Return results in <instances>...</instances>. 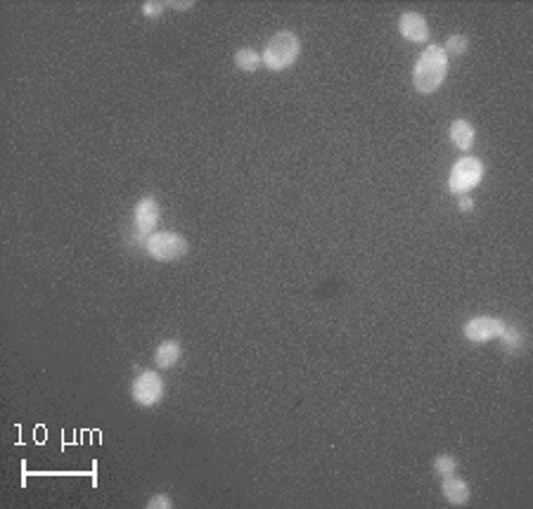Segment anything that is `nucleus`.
<instances>
[{"instance_id": "1", "label": "nucleus", "mask_w": 533, "mask_h": 509, "mask_svg": "<svg viewBox=\"0 0 533 509\" xmlns=\"http://www.w3.org/2000/svg\"><path fill=\"white\" fill-rule=\"evenodd\" d=\"M446 73H448V55L443 53V48L441 46L425 48V53L415 62V71H412L415 91L420 95L436 93L441 88L443 78H446Z\"/></svg>"}, {"instance_id": "2", "label": "nucleus", "mask_w": 533, "mask_h": 509, "mask_svg": "<svg viewBox=\"0 0 533 509\" xmlns=\"http://www.w3.org/2000/svg\"><path fill=\"white\" fill-rule=\"evenodd\" d=\"M299 53H301V43L296 38V34L280 31L268 41L261 60L270 71H285L299 60Z\"/></svg>"}, {"instance_id": "3", "label": "nucleus", "mask_w": 533, "mask_h": 509, "mask_svg": "<svg viewBox=\"0 0 533 509\" xmlns=\"http://www.w3.org/2000/svg\"><path fill=\"white\" fill-rule=\"evenodd\" d=\"M145 249L154 261H178L188 254V240L178 232H154L147 237Z\"/></svg>"}, {"instance_id": "4", "label": "nucleus", "mask_w": 533, "mask_h": 509, "mask_svg": "<svg viewBox=\"0 0 533 509\" xmlns=\"http://www.w3.org/2000/svg\"><path fill=\"white\" fill-rule=\"evenodd\" d=\"M481 178H484V164L474 157H465L450 168L448 190L453 192V195H467L469 190L479 185Z\"/></svg>"}, {"instance_id": "5", "label": "nucleus", "mask_w": 533, "mask_h": 509, "mask_svg": "<svg viewBox=\"0 0 533 509\" xmlns=\"http://www.w3.org/2000/svg\"><path fill=\"white\" fill-rule=\"evenodd\" d=\"M161 396H164V381L154 370L140 372L131 384V398L140 408H152L161 401Z\"/></svg>"}, {"instance_id": "6", "label": "nucleus", "mask_w": 533, "mask_h": 509, "mask_svg": "<svg viewBox=\"0 0 533 509\" xmlns=\"http://www.w3.org/2000/svg\"><path fill=\"white\" fill-rule=\"evenodd\" d=\"M505 329V322L500 318H491V315H479V318H472L467 324L462 327L465 339L472 344H486L498 339Z\"/></svg>"}, {"instance_id": "7", "label": "nucleus", "mask_w": 533, "mask_h": 509, "mask_svg": "<svg viewBox=\"0 0 533 509\" xmlns=\"http://www.w3.org/2000/svg\"><path fill=\"white\" fill-rule=\"evenodd\" d=\"M133 220H136V232L138 237L143 240V247L150 235H154V227L159 223V204L154 197H143L136 206V213H133Z\"/></svg>"}, {"instance_id": "8", "label": "nucleus", "mask_w": 533, "mask_h": 509, "mask_svg": "<svg viewBox=\"0 0 533 509\" xmlns=\"http://www.w3.org/2000/svg\"><path fill=\"white\" fill-rule=\"evenodd\" d=\"M398 29H401L403 38L410 43H425L429 38L427 19L420 12H403L401 19H398Z\"/></svg>"}, {"instance_id": "9", "label": "nucleus", "mask_w": 533, "mask_h": 509, "mask_svg": "<svg viewBox=\"0 0 533 509\" xmlns=\"http://www.w3.org/2000/svg\"><path fill=\"white\" fill-rule=\"evenodd\" d=\"M474 138H477V130H474L469 121L457 119V121L450 123V143H453L457 150L469 152L472 145H474Z\"/></svg>"}, {"instance_id": "10", "label": "nucleus", "mask_w": 533, "mask_h": 509, "mask_svg": "<svg viewBox=\"0 0 533 509\" xmlns=\"http://www.w3.org/2000/svg\"><path fill=\"white\" fill-rule=\"evenodd\" d=\"M441 493H443V498H446L450 505H457V507L467 505V500H469V485L465 483L462 478H455V476L443 478Z\"/></svg>"}, {"instance_id": "11", "label": "nucleus", "mask_w": 533, "mask_h": 509, "mask_svg": "<svg viewBox=\"0 0 533 509\" xmlns=\"http://www.w3.org/2000/svg\"><path fill=\"white\" fill-rule=\"evenodd\" d=\"M181 344L178 341H161L159 349L154 351V363H157V367H161V370H168V367H173L178 360H181Z\"/></svg>"}, {"instance_id": "12", "label": "nucleus", "mask_w": 533, "mask_h": 509, "mask_svg": "<svg viewBox=\"0 0 533 509\" xmlns=\"http://www.w3.org/2000/svg\"><path fill=\"white\" fill-rule=\"evenodd\" d=\"M261 55L256 53V50H251V48H240L235 53V66L237 69H242V71H256L258 66H261Z\"/></svg>"}, {"instance_id": "13", "label": "nucleus", "mask_w": 533, "mask_h": 509, "mask_svg": "<svg viewBox=\"0 0 533 509\" xmlns=\"http://www.w3.org/2000/svg\"><path fill=\"white\" fill-rule=\"evenodd\" d=\"M434 471L439 474L441 478H448V476H455L457 471V460L453 455H439L434 460Z\"/></svg>"}, {"instance_id": "14", "label": "nucleus", "mask_w": 533, "mask_h": 509, "mask_svg": "<svg viewBox=\"0 0 533 509\" xmlns=\"http://www.w3.org/2000/svg\"><path fill=\"white\" fill-rule=\"evenodd\" d=\"M502 344H505V349L507 351H519L522 349V344H524V336H522V331L517 329V327H507L505 324V329H502V334L498 336Z\"/></svg>"}, {"instance_id": "15", "label": "nucleus", "mask_w": 533, "mask_h": 509, "mask_svg": "<svg viewBox=\"0 0 533 509\" xmlns=\"http://www.w3.org/2000/svg\"><path fill=\"white\" fill-rule=\"evenodd\" d=\"M467 48H469V41H467V36H462V34H455V36H450V38L446 41V46H443V53L446 55H465L467 53Z\"/></svg>"}, {"instance_id": "16", "label": "nucleus", "mask_w": 533, "mask_h": 509, "mask_svg": "<svg viewBox=\"0 0 533 509\" xmlns=\"http://www.w3.org/2000/svg\"><path fill=\"white\" fill-rule=\"evenodd\" d=\"M147 507H150V509H171L173 503H171V498L161 493V495H152L150 503H147Z\"/></svg>"}, {"instance_id": "17", "label": "nucleus", "mask_w": 533, "mask_h": 509, "mask_svg": "<svg viewBox=\"0 0 533 509\" xmlns=\"http://www.w3.org/2000/svg\"><path fill=\"white\" fill-rule=\"evenodd\" d=\"M161 10H164V3H154V0H147V3L143 5V14H145V17H150V19L159 17Z\"/></svg>"}, {"instance_id": "18", "label": "nucleus", "mask_w": 533, "mask_h": 509, "mask_svg": "<svg viewBox=\"0 0 533 509\" xmlns=\"http://www.w3.org/2000/svg\"><path fill=\"white\" fill-rule=\"evenodd\" d=\"M472 209H474V202H472V199H469V197H462V199H460V211L467 213V211H472Z\"/></svg>"}, {"instance_id": "19", "label": "nucleus", "mask_w": 533, "mask_h": 509, "mask_svg": "<svg viewBox=\"0 0 533 509\" xmlns=\"http://www.w3.org/2000/svg\"><path fill=\"white\" fill-rule=\"evenodd\" d=\"M173 7H192V3H171Z\"/></svg>"}]
</instances>
